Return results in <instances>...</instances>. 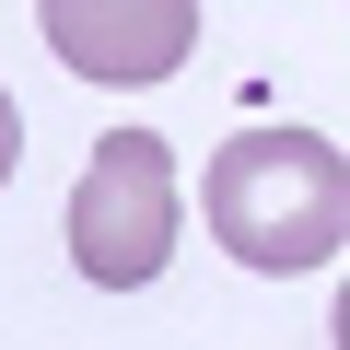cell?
Listing matches in <instances>:
<instances>
[{"label":"cell","instance_id":"cell-5","mask_svg":"<svg viewBox=\"0 0 350 350\" xmlns=\"http://www.w3.org/2000/svg\"><path fill=\"white\" fill-rule=\"evenodd\" d=\"M338 350H350V280H338Z\"/></svg>","mask_w":350,"mask_h":350},{"label":"cell","instance_id":"cell-3","mask_svg":"<svg viewBox=\"0 0 350 350\" xmlns=\"http://www.w3.org/2000/svg\"><path fill=\"white\" fill-rule=\"evenodd\" d=\"M36 24L82 82H175L199 47V0H36Z\"/></svg>","mask_w":350,"mask_h":350},{"label":"cell","instance_id":"cell-4","mask_svg":"<svg viewBox=\"0 0 350 350\" xmlns=\"http://www.w3.org/2000/svg\"><path fill=\"white\" fill-rule=\"evenodd\" d=\"M12 163H24V105L0 94V175H12Z\"/></svg>","mask_w":350,"mask_h":350},{"label":"cell","instance_id":"cell-2","mask_svg":"<svg viewBox=\"0 0 350 350\" xmlns=\"http://www.w3.org/2000/svg\"><path fill=\"white\" fill-rule=\"evenodd\" d=\"M175 222H187L175 211V152L152 129H105L94 163H82V187H70V257H82V280H105V292L163 280Z\"/></svg>","mask_w":350,"mask_h":350},{"label":"cell","instance_id":"cell-1","mask_svg":"<svg viewBox=\"0 0 350 350\" xmlns=\"http://www.w3.org/2000/svg\"><path fill=\"white\" fill-rule=\"evenodd\" d=\"M211 234L257 280L327 269L338 234H350V163H338V140H315V129H234L211 152Z\"/></svg>","mask_w":350,"mask_h":350}]
</instances>
